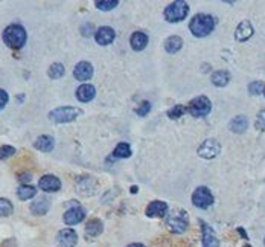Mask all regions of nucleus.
Listing matches in <instances>:
<instances>
[{"instance_id":"1","label":"nucleus","mask_w":265,"mask_h":247,"mask_svg":"<svg viewBox=\"0 0 265 247\" xmlns=\"http://www.w3.org/2000/svg\"><path fill=\"white\" fill-rule=\"evenodd\" d=\"M215 29V19L209 14H197L192 17L189 23V31L192 32L193 37H207V35Z\"/></svg>"},{"instance_id":"2","label":"nucleus","mask_w":265,"mask_h":247,"mask_svg":"<svg viewBox=\"0 0 265 247\" xmlns=\"http://www.w3.org/2000/svg\"><path fill=\"white\" fill-rule=\"evenodd\" d=\"M2 37H3L5 44H8L11 49H20L28 40V34L22 25H9L3 31Z\"/></svg>"},{"instance_id":"3","label":"nucleus","mask_w":265,"mask_h":247,"mask_svg":"<svg viewBox=\"0 0 265 247\" xmlns=\"http://www.w3.org/2000/svg\"><path fill=\"white\" fill-rule=\"evenodd\" d=\"M188 14H189V5L186 2H183V0H177V2L169 3L163 11L165 20L169 23L183 22Z\"/></svg>"},{"instance_id":"4","label":"nucleus","mask_w":265,"mask_h":247,"mask_svg":"<svg viewBox=\"0 0 265 247\" xmlns=\"http://www.w3.org/2000/svg\"><path fill=\"white\" fill-rule=\"evenodd\" d=\"M82 115V110L78 107H70V105H64V107H58L55 110L49 112V119L57 124H67L72 122L76 118Z\"/></svg>"},{"instance_id":"5","label":"nucleus","mask_w":265,"mask_h":247,"mask_svg":"<svg viewBox=\"0 0 265 247\" xmlns=\"http://www.w3.org/2000/svg\"><path fill=\"white\" fill-rule=\"evenodd\" d=\"M166 226L174 234H185L189 227L188 214L182 209L180 210H172V212L166 217Z\"/></svg>"},{"instance_id":"6","label":"nucleus","mask_w":265,"mask_h":247,"mask_svg":"<svg viewBox=\"0 0 265 247\" xmlns=\"http://www.w3.org/2000/svg\"><path fill=\"white\" fill-rule=\"evenodd\" d=\"M212 102L207 96H197L193 98L186 107V112L190 113L193 118H204L210 113Z\"/></svg>"},{"instance_id":"7","label":"nucleus","mask_w":265,"mask_h":247,"mask_svg":"<svg viewBox=\"0 0 265 247\" xmlns=\"http://www.w3.org/2000/svg\"><path fill=\"white\" fill-rule=\"evenodd\" d=\"M192 203L200 209H207L214 205V196L209 188L206 186H198L192 194Z\"/></svg>"},{"instance_id":"8","label":"nucleus","mask_w":265,"mask_h":247,"mask_svg":"<svg viewBox=\"0 0 265 247\" xmlns=\"http://www.w3.org/2000/svg\"><path fill=\"white\" fill-rule=\"evenodd\" d=\"M221 153V144L217 139H206L197 150V154L203 159H215Z\"/></svg>"},{"instance_id":"9","label":"nucleus","mask_w":265,"mask_h":247,"mask_svg":"<svg viewBox=\"0 0 265 247\" xmlns=\"http://www.w3.org/2000/svg\"><path fill=\"white\" fill-rule=\"evenodd\" d=\"M85 214H87L85 209H84L82 206L76 205V206H74V207H70L69 210H66L64 215H63V220H64V223L69 224V226H75V224L81 223V221L85 218Z\"/></svg>"},{"instance_id":"10","label":"nucleus","mask_w":265,"mask_h":247,"mask_svg":"<svg viewBox=\"0 0 265 247\" xmlns=\"http://www.w3.org/2000/svg\"><path fill=\"white\" fill-rule=\"evenodd\" d=\"M57 241L60 247H75L78 243V234L74 229H63V231L58 232Z\"/></svg>"},{"instance_id":"11","label":"nucleus","mask_w":265,"mask_h":247,"mask_svg":"<svg viewBox=\"0 0 265 247\" xmlns=\"http://www.w3.org/2000/svg\"><path fill=\"white\" fill-rule=\"evenodd\" d=\"M145 214L150 218H162L168 214V205L162 200H154L148 205Z\"/></svg>"},{"instance_id":"12","label":"nucleus","mask_w":265,"mask_h":247,"mask_svg":"<svg viewBox=\"0 0 265 247\" xmlns=\"http://www.w3.org/2000/svg\"><path fill=\"white\" fill-rule=\"evenodd\" d=\"M114 37H116L114 29L110 26H102L95 32V40L101 46H109L110 43H113Z\"/></svg>"},{"instance_id":"13","label":"nucleus","mask_w":265,"mask_h":247,"mask_svg":"<svg viewBox=\"0 0 265 247\" xmlns=\"http://www.w3.org/2000/svg\"><path fill=\"white\" fill-rule=\"evenodd\" d=\"M38 186L44 192H57L61 188V182L58 177H55V175L47 174V175H43V177L38 180Z\"/></svg>"},{"instance_id":"14","label":"nucleus","mask_w":265,"mask_h":247,"mask_svg":"<svg viewBox=\"0 0 265 247\" xmlns=\"http://www.w3.org/2000/svg\"><path fill=\"white\" fill-rule=\"evenodd\" d=\"M74 77L78 81H88L93 77V66L88 61H81L75 66L74 70Z\"/></svg>"},{"instance_id":"15","label":"nucleus","mask_w":265,"mask_h":247,"mask_svg":"<svg viewBox=\"0 0 265 247\" xmlns=\"http://www.w3.org/2000/svg\"><path fill=\"white\" fill-rule=\"evenodd\" d=\"M203 247H220V240L215 235V231L209 224L203 223Z\"/></svg>"},{"instance_id":"16","label":"nucleus","mask_w":265,"mask_h":247,"mask_svg":"<svg viewBox=\"0 0 265 247\" xmlns=\"http://www.w3.org/2000/svg\"><path fill=\"white\" fill-rule=\"evenodd\" d=\"M253 26H252V23L249 22V20H242L239 25H238V28H236V31H235V39L238 40V41H245V40H249L252 35H253Z\"/></svg>"},{"instance_id":"17","label":"nucleus","mask_w":265,"mask_h":247,"mask_svg":"<svg viewBox=\"0 0 265 247\" xmlns=\"http://www.w3.org/2000/svg\"><path fill=\"white\" fill-rule=\"evenodd\" d=\"M34 147H35V150H38V151L49 153V151L54 150V147H55V139L52 137V136L43 134V136H40V137L35 139Z\"/></svg>"},{"instance_id":"18","label":"nucleus","mask_w":265,"mask_h":247,"mask_svg":"<svg viewBox=\"0 0 265 247\" xmlns=\"http://www.w3.org/2000/svg\"><path fill=\"white\" fill-rule=\"evenodd\" d=\"M76 98L78 101L81 102H88V101H92L96 95V89L92 85V84H82L79 85L78 89H76Z\"/></svg>"},{"instance_id":"19","label":"nucleus","mask_w":265,"mask_h":247,"mask_svg":"<svg viewBox=\"0 0 265 247\" xmlns=\"http://www.w3.org/2000/svg\"><path fill=\"white\" fill-rule=\"evenodd\" d=\"M49 209H50V202L44 197L38 199V200H35L32 205H31V212L34 215H37V217H43L49 212Z\"/></svg>"},{"instance_id":"20","label":"nucleus","mask_w":265,"mask_h":247,"mask_svg":"<svg viewBox=\"0 0 265 247\" xmlns=\"http://www.w3.org/2000/svg\"><path fill=\"white\" fill-rule=\"evenodd\" d=\"M130 44L134 50H144L148 44V35L145 32H134L130 39Z\"/></svg>"},{"instance_id":"21","label":"nucleus","mask_w":265,"mask_h":247,"mask_svg":"<svg viewBox=\"0 0 265 247\" xmlns=\"http://www.w3.org/2000/svg\"><path fill=\"white\" fill-rule=\"evenodd\" d=\"M102 231H104V224L98 218H92L85 226V235L90 237V238H95V237L101 235Z\"/></svg>"},{"instance_id":"22","label":"nucleus","mask_w":265,"mask_h":247,"mask_svg":"<svg viewBox=\"0 0 265 247\" xmlns=\"http://www.w3.org/2000/svg\"><path fill=\"white\" fill-rule=\"evenodd\" d=\"M182 47H183V40L179 35H171V37L165 40V50L168 54H177Z\"/></svg>"},{"instance_id":"23","label":"nucleus","mask_w":265,"mask_h":247,"mask_svg":"<svg viewBox=\"0 0 265 247\" xmlns=\"http://www.w3.org/2000/svg\"><path fill=\"white\" fill-rule=\"evenodd\" d=\"M247 127H249V121H247V118L242 116V115L233 118V119L230 121V124H228V128H230V131L238 133V134L244 133V131L247 130Z\"/></svg>"},{"instance_id":"24","label":"nucleus","mask_w":265,"mask_h":247,"mask_svg":"<svg viewBox=\"0 0 265 247\" xmlns=\"http://www.w3.org/2000/svg\"><path fill=\"white\" fill-rule=\"evenodd\" d=\"M35 196H37V189H35L34 186H31V185H22L19 189H17V197H19L20 200H23V202L31 200Z\"/></svg>"},{"instance_id":"25","label":"nucleus","mask_w":265,"mask_h":247,"mask_svg":"<svg viewBox=\"0 0 265 247\" xmlns=\"http://www.w3.org/2000/svg\"><path fill=\"white\" fill-rule=\"evenodd\" d=\"M230 81V75H228L227 70H218L214 75H212V82H214L217 87H224Z\"/></svg>"},{"instance_id":"26","label":"nucleus","mask_w":265,"mask_h":247,"mask_svg":"<svg viewBox=\"0 0 265 247\" xmlns=\"http://www.w3.org/2000/svg\"><path fill=\"white\" fill-rule=\"evenodd\" d=\"M64 74H66V69L61 63H54L47 70V75L52 80H60V78L64 77Z\"/></svg>"},{"instance_id":"27","label":"nucleus","mask_w":265,"mask_h":247,"mask_svg":"<svg viewBox=\"0 0 265 247\" xmlns=\"http://www.w3.org/2000/svg\"><path fill=\"white\" fill-rule=\"evenodd\" d=\"M130 156H131V147L127 142H120L113 151V157L116 159H127Z\"/></svg>"},{"instance_id":"28","label":"nucleus","mask_w":265,"mask_h":247,"mask_svg":"<svg viewBox=\"0 0 265 247\" xmlns=\"http://www.w3.org/2000/svg\"><path fill=\"white\" fill-rule=\"evenodd\" d=\"M14 212V206L8 199H0V217H9Z\"/></svg>"},{"instance_id":"29","label":"nucleus","mask_w":265,"mask_h":247,"mask_svg":"<svg viewBox=\"0 0 265 247\" xmlns=\"http://www.w3.org/2000/svg\"><path fill=\"white\" fill-rule=\"evenodd\" d=\"M185 113H186V107H185V105H182V104L174 105L172 109H169V110L166 112V115H168L169 119H179V118H182Z\"/></svg>"},{"instance_id":"30","label":"nucleus","mask_w":265,"mask_h":247,"mask_svg":"<svg viewBox=\"0 0 265 247\" xmlns=\"http://www.w3.org/2000/svg\"><path fill=\"white\" fill-rule=\"evenodd\" d=\"M119 5L117 0H107V2H96V8L101 11H110L114 9Z\"/></svg>"},{"instance_id":"31","label":"nucleus","mask_w":265,"mask_h":247,"mask_svg":"<svg viewBox=\"0 0 265 247\" xmlns=\"http://www.w3.org/2000/svg\"><path fill=\"white\" fill-rule=\"evenodd\" d=\"M14 154H15V148L14 147H11V145L0 147V161H6V159H9Z\"/></svg>"},{"instance_id":"32","label":"nucleus","mask_w":265,"mask_h":247,"mask_svg":"<svg viewBox=\"0 0 265 247\" xmlns=\"http://www.w3.org/2000/svg\"><path fill=\"white\" fill-rule=\"evenodd\" d=\"M150 110H151V104H150L148 101H144V102L136 109V113H137L139 116H147V115L150 113Z\"/></svg>"},{"instance_id":"33","label":"nucleus","mask_w":265,"mask_h":247,"mask_svg":"<svg viewBox=\"0 0 265 247\" xmlns=\"http://www.w3.org/2000/svg\"><path fill=\"white\" fill-rule=\"evenodd\" d=\"M262 89H264V84H262L261 81H253V82H250V85H249V90H250L252 95H259V93H262Z\"/></svg>"},{"instance_id":"34","label":"nucleus","mask_w":265,"mask_h":247,"mask_svg":"<svg viewBox=\"0 0 265 247\" xmlns=\"http://www.w3.org/2000/svg\"><path fill=\"white\" fill-rule=\"evenodd\" d=\"M256 128L261 131H265V110L259 112L258 119H256Z\"/></svg>"},{"instance_id":"35","label":"nucleus","mask_w":265,"mask_h":247,"mask_svg":"<svg viewBox=\"0 0 265 247\" xmlns=\"http://www.w3.org/2000/svg\"><path fill=\"white\" fill-rule=\"evenodd\" d=\"M8 101H9V96H8V93H6L3 89H0V110H2V109H5V105L8 104Z\"/></svg>"},{"instance_id":"36","label":"nucleus","mask_w":265,"mask_h":247,"mask_svg":"<svg viewBox=\"0 0 265 247\" xmlns=\"http://www.w3.org/2000/svg\"><path fill=\"white\" fill-rule=\"evenodd\" d=\"M19 180H20L22 183L28 185V183L32 180V174H31V172H25V174H22V175H20V179H19Z\"/></svg>"},{"instance_id":"37","label":"nucleus","mask_w":265,"mask_h":247,"mask_svg":"<svg viewBox=\"0 0 265 247\" xmlns=\"http://www.w3.org/2000/svg\"><path fill=\"white\" fill-rule=\"evenodd\" d=\"M2 247H17V243H15V240L8 238V240H5V241L2 243Z\"/></svg>"},{"instance_id":"38","label":"nucleus","mask_w":265,"mask_h":247,"mask_svg":"<svg viewBox=\"0 0 265 247\" xmlns=\"http://www.w3.org/2000/svg\"><path fill=\"white\" fill-rule=\"evenodd\" d=\"M238 232H239V234H241L245 240H249V237H247V234L244 232V229H242V227H238Z\"/></svg>"},{"instance_id":"39","label":"nucleus","mask_w":265,"mask_h":247,"mask_svg":"<svg viewBox=\"0 0 265 247\" xmlns=\"http://www.w3.org/2000/svg\"><path fill=\"white\" fill-rule=\"evenodd\" d=\"M127 247H145V246L140 244V243H131V244H128Z\"/></svg>"},{"instance_id":"40","label":"nucleus","mask_w":265,"mask_h":247,"mask_svg":"<svg viewBox=\"0 0 265 247\" xmlns=\"http://www.w3.org/2000/svg\"><path fill=\"white\" fill-rule=\"evenodd\" d=\"M131 192H133V194H136V192H137V188H136V186H133V188H131Z\"/></svg>"},{"instance_id":"41","label":"nucleus","mask_w":265,"mask_h":247,"mask_svg":"<svg viewBox=\"0 0 265 247\" xmlns=\"http://www.w3.org/2000/svg\"><path fill=\"white\" fill-rule=\"evenodd\" d=\"M262 93H264V96H265V85H264V89H262Z\"/></svg>"},{"instance_id":"42","label":"nucleus","mask_w":265,"mask_h":247,"mask_svg":"<svg viewBox=\"0 0 265 247\" xmlns=\"http://www.w3.org/2000/svg\"><path fill=\"white\" fill-rule=\"evenodd\" d=\"M244 247H252V246H250V244H245Z\"/></svg>"},{"instance_id":"43","label":"nucleus","mask_w":265,"mask_h":247,"mask_svg":"<svg viewBox=\"0 0 265 247\" xmlns=\"http://www.w3.org/2000/svg\"><path fill=\"white\" fill-rule=\"evenodd\" d=\"M264 243H265V240H264Z\"/></svg>"}]
</instances>
